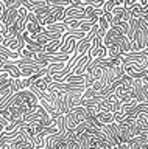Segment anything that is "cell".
Returning <instances> with one entry per match:
<instances>
[{
    "instance_id": "8",
    "label": "cell",
    "mask_w": 148,
    "mask_h": 149,
    "mask_svg": "<svg viewBox=\"0 0 148 149\" xmlns=\"http://www.w3.org/2000/svg\"><path fill=\"white\" fill-rule=\"evenodd\" d=\"M53 5H50V3H47V5H44V6H41V8H36L34 9V16L38 17V19H41V17H45V16H48L50 13L53 11Z\"/></svg>"
},
{
    "instance_id": "6",
    "label": "cell",
    "mask_w": 148,
    "mask_h": 149,
    "mask_svg": "<svg viewBox=\"0 0 148 149\" xmlns=\"http://www.w3.org/2000/svg\"><path fill=\"white\" fill-rule=\"evenodd\" d=\"M129 14H131V17L133 19H139V17H143V14L147 13V9L143 5H139V3H133L129 8H126Z\"/></svg>"
},
{
    "instance_id": "12",
    "label": "cell",
    "mask_w": 148,
    "mask_h": 149,
    "mask_svg": "<svg viewBox=\"0 0 148 149\" xmlns=\"http://www.w3.org/2000/svg\"><path fill=\"white\" fill-rule=\"evenodd\" d=\"M111 149H131V148H129L128 143H122V144H117V146H114V148H111Z\"/></svg>"
},
{
    "instance_id": "11",
    "label": "cell",
    "mask_w": 148,
    "mask_h": 149,
    "mask_svg": "<svg viewBox=\"0 0 148 149\" xmlns=\"http://www.w3.org/2000/svg\"><path fill=\"white\" fill-rule=\"evenodd\" d=\"M10 126V123H8V120H5L2 115H0V135H2L3 132H5V129Z\"/></svg>"
},
{
    "instance_id": "9",
    "label": "cell",
    "mask_w": 148,
    "mask_h": 149,
    "mask_svg": "<svg viewBox=\"0 0 148 149\" xmlns=\"http://www.w3.org/2000/svg\"><path fill=\"white\" fill-rule=\"evenodd\" d=\"M106 2H109V0H83L84 5H87V6H94V8H103Z\"/></svg>"
},
{
    "instance_id": "10",
    "label": "cell",
    "mask_w": 148,
    "mask_h": 149,
    "mask_svg": "<svg viewBox=\"0 0 148 149\" xmlns=\"http://www.w3.org/2000/svg\"><path fill=\"white\" fill-rule=\"evenodd\" d=\"M98 28H101L103 31L108 33V30L111 28V22H109L105 16H100V19H98Z\"/></svg>"
},
{
    "instance_id": "14",
    "label": "cell",
    "mask_w": 148,
    "mask_h": 149,
    "mask_svg": "<svg viewBox=\"0 0 148 149\" xmlns=\"http://www.w3.org/2000/svg\"><path fill=\"white\" fill-rule=\"evenodd\" d=\"M142 19H143V20H145V22L148 23V9H147V13L143 14V17H142Z\"/></svg>"
},
{
    "instance_id": "16",
    "label": "cell",
    "mask_w": 148,
    "mask_h": 149,
    "mask_svg": "<svg viewBox=\"0 0 148 149\" xmlns=\"http://www.w3.org/2000/svg\"><path fill=\"white\" fill-rule=\"evenodd\" d=\"M0 2H2V3H5V2H6V0H0Z\"/></svg>"
},
{
    "instance_id": "15",
    "label": "cell",
    "mask_w": 148,
    "mask_h": 149,
    "mask_svg": "<svg viewBox=\"0 0 148 149\" xmlns=\"http://www.w3.org/2000/svg\"><path fill=\"white\" fill-rule=\"evenodd\" d=\"M145 68L148 70V59H147V62H145Z\"/></svg>"
},
{
    "instance_id": "1",
    "label": "cell",
    "mask_w": 148,
    "mask_h": 149,
    "mask_svg": "<svg viewBox=\"0 0 148 149\" xmlns=\"http://www.w3.org/2000/svg\"><path fill=\"white\" fill-rule=\"evenodd\" d=\"M39 106V98L36 96L30 88L27 90H19L16 92L13 98L8 101V104L0 110V115L5 120H8L10 124L24 121V118L28 113H31L36 107Z\"/></svg>"
},
{
    "instance_id": "3",
    "label": "cell",
    "mask_w": 148,
    "mask_h": 149,
    "mask_svg": "<svg viewBox=\"0 0 148 149\" xmlns=\"http://www.w3.org/2000/svg\"><path fill=\"white\" fill-rule=\"evenodd\" d=\"M16 92H19L16 88V84H14V78H11L8 82H5L2 87H0V110L3 109L6 104H8V101L13 98V95H14Z\"/></svg>"
},
{
    "instance_id": "5",
    "label": "cell",
    "mask_w": 148,
    "mask_h": 149,
    "mask_svg": "<svg viewBox=\"0 0 148 149\" xmlns=\"http://www.w3.org/2000/svg\"><path fill=\"white\" fill-rule=\"evenodd\" d=\"M112 23L111 25H119L122 22H129L131 20V14L125 6H115L112 9Z\"/></svg>"
},
{
    "instance_id": "2",
    "label": "cell",
    "mask_w": 148,
    "mask_h": 149,
    "mask_svg": "<svg viewBox=\"0 0 148 149\" xmlns=\"http://www.w3.org/2000/svg\"><path fill=\"white\" fill-rule=\"evenodd\" d=\"M89 110L83 106H76L70 109L64 115V121H66V130H75L80 124L86 123L89 120Z\"/></svg>"
},
{
    "instance_id": "7",
    "label": "cell",
    "mask_w": 148,
    "mask_h": 149,
    "mask_svg": "<svg viewBox=\"0 0 148 149\" xmlns=\"http://www.w3.org/2000/svg\"><path fill=\"white\" fill-rule=\"evenodd\" d=\"M95 116H97V120H98L101 124L109 126V124L114 123V116H115V113H112V112H98V113H97Z\"/></svg>"
},
{
    "instance_id": "13",
    "label": "cell",
    "mask_w": 148,
    "mask_h": 149,
    "mask_svg": "<svg viewBox=\"0 0 148 149\" xmlns=\"http://www.w3.org/2000/svg\"><path fill=\"white\" fill-rule=\"evenodd\" d=\"M115 6H125V0H114Z\"/></svg>"
},
{
    "instance_id": "4",
    "label": "cell",
    "mask_w": 148,
    "mask_h": 149,
    "mask_svg": "<svg viewBox=\"0 0 148 149\" xmlns=\"http://www.w3.org/2000/svg\"><path fill=\"white\" fill-rule=\"evenodd\" d=\"M25 31L28 33L30 36L41 34V33L45 31V28L41 25L39 19L34 16V13H28V17H27V22H25Z\"/></svg>"
}]
</instances>
